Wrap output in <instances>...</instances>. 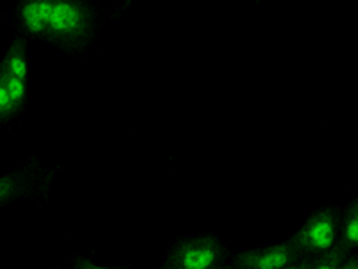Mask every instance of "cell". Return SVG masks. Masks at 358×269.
Here are the masks:
<instances>
[{
  "instance_id": "cell-1",
  "label": "cell",
  "mask_w": 358,
  "mask_h": 269,
  "mask_svg": "<svg viewBox=\"0 0 358 269\" xmlns=\"http://www.w3.org/2000/svg\"><path fill=\"white\" fill-rule=\"evenodd\" d=\"M95 15L85 0H50L47 41L62 49L78 50L94 38Z\"/></svg>"
},
{
  "instance_id": "cell-2",
  "label": "cell",
  "mask_w": 358,
  "mask_h": 269,
  "mask_svg": "<svg viewBox=\"0 0 358 269\" xmlns=\"http://www.w3.org/2000/svg\"><path fill=\"white\" fill-rule=\"evenodd\" d=\"M341 237V216L335 208H321L313 212L303 226L290 237L303 257H319L330 251Z\"/></svg>"
},
{
  "instance_id": "cell-3",
  "label": "cell",
  "mask_w": 358,
  "mask_h": 269,
  "mask_svg": "<svg viewBox=\"0 0 358 269\" xmlns=\"http://www.w3.org/2000/svg\"><path fill=\"white\" fill-rule=\"evenodd\" d=\"M224 257L226 249L217 237L201 235L176 242L165 264L179 269H215Z\"/></svg>"
},
{
  "instance_id": "cell-4",
  "label": "cell",
  "mask_w": 358,
  "mask_h": 269,
  "mask_svg": "<svg viewBox=\"0 0 358 269\" xmlns=\"http://www.w3.org/2000/svg\"><path fill=\"white\" fill-rule=\"evenodd\" d=\"M299 258H303V255L289 239L285 242L238 253L235 257V265L251 269H283Z\"/></svg>"
},
{
  "instance_id": "cell-5",
  "label": "cell",
  "mask_w": 358,
  "mask_h": 269,
  "mask_svg": "<svg viewBox=\"0 0 358 269\" xmlns=\"http://www.w3.org/2000/svg\"><path fill=\"white\" fill-rule=\"evenodd\" d=\"M38 179H40V172L34 163H29L24 169L0 176V207L33 194L38 187Z\"/></svg>"
},
{
  "instance_id": "cell-6",
  "label": "cell",
  "mask_w": 358,
  "mask_h": 269,
  "mask_svg": "<svg viewBox=\"0 0 358 269\" xmlns=\"http://www.w3.org/2000/svg\"><path fill=\"white\" fill-rule=\"evenodd\" d=\"M50 0H22L17 6L18 25L25 34L47 41Z\"/></svg>"
},
{
  "instance_id": "cell-7",
  "label": "cell",
  "mask_w": 358,
  "mask_h": 269,
  "mask_svg": "<svg viewBox=\"0 0 358 269\" xmlns=\"http://www.w3.org/2000/svg\"><path fill=\"white\" fill-rule=\"evenodd\" d=\"M0 72L20 78L27 81L29 76V63H27V41L25 38L18 36L9 45L8 53L4 54L0 62Z\"/></svg>"
},
{
  "instance_id": "cell-8",
  "label": "cell",
  "mask_w": 358,
  "mask_h": 269,
  "mask_svg": "<svg viewBox=\"0 0 358 269\" xmlns=\"http://www.w3.org/2000/svg\"><path fill=\"white\" fill-rule=\"evenodd\" d=\"M338 241L348 249H358V200L348 205L346 212L341 217V237Z\"/></svg>"
},
{
  "instance_id": "cell-9",
  "label": "cell",
  "mask_w": 358,
  "mask_h": 269,
  "mask_svg": "<svg viewBox=\"0 0 358 269\" xmlns=\"http://www.w3.org/2000/svg\"><path fill=\"white\" fill-rule=\"evenodd\" d=\"M350 255H351L350 249L338 241L330 251L322 253V255H319V257H313L312 268L310 269H338L342 262L346 261Z\"/></svg>"
},
{
  "instance_id": "cell-10",
  "label": "cell",
  "mask_w": 358,
  "mask_h": 269,
  "mask_svg": "<svg viewBox=\"0 0 358 269\" xmlns=\"http://www.w3.org/2000/svg\"><path fill=\"white\" fill-rule=\"evenodd\" d=\"M17 115V110L13 106V101L8 94V88L4 85V79L0 76V123H6L9 118Z\"/></svg>"
},
{
  "instance_id": "cell-11",
  "label": "cell",
  "mask_w": 358,
  "mask_h": 269,
  "mask_svg": "<svg viewBox=\"0 0 358 269\" xmlns=\"http://www.w3.org/2000/svg\"><path fill=\"white\" fill-rule=\"evenodd\" d=\"M73 269H118V268H108V265H101L92 262L90 258L79 257L76 258V264H73Z\"/></svg>"
},
{
  "instance_id": "cell-12",
  "label": "cell",
  "mask_w": 358,
  "mask_h": 269,
  "mask_svg": "<svg viewBox=\"0 0 358 269\" xmlns=\"http://www.w3.org/2000/svg\"><path fill=\"white\" fill-rule=\"evenodd\" d=\"M312 262H313V257H303V258H299L297 262H294V264L287 265V268H283V269H310L312 268Z\"/></svg>"
},
{
  "instance_id": "cell-13",
  "label": "cell",
  "mask_w": 358,
  "mask_h": 269,
  "mask_svg": "<svg viewBox=\"0 0 358 269\" xmlns=\"http://www.w3.org/2000/svg\"><path fill=\"white\" fill-rule=\"evenodd\" d=\"M338 269H358V255H350Z\"/></svg>"
},
{
  "instance_id": "cell-14",
  "label": "cell",
  "mask_w": 358,
  "mask_h": 269,
  "mask_svg": "<svg viewBox=\"0 0 358 269\" xmlns=\"http://www.w3.org/2000/svg\"><path fill=\"white\" fill-rule=\"evenodd\" d=\"M158 269H179V268H174V265H167V264H165V265H163V268H158Z\"/></svg>"
},
{
  "instance_id": "cell-15",
  "label": "cell",
  "mask_w": 358,
  "mask_h": 269,
  "mask_svg": "<svg viewBox=\"0 0 358 269\" xmlns=\"http://www.w3.org/2000/svg\"><path fill=\"white\" fill-rule=\"evenodd\" d=\"M215 269H233V268H229V265H219V268H215Z\"/></svg>"
},
{
  "instance_id": "cell-16",
  "label": "cell",
  "mask_w": 358,
  "mask_h": 269,
  "mask_svg": "<svg viewBox=\"0 0 358 269\" xmlns=\"http://www.w3.org/2000/svg\"><path fill=\"white\" fill-rule=\"evenodd\" d=\"M233 269H251V268H238V265H235V268Z\"/></svg>"
}]
</instances>
